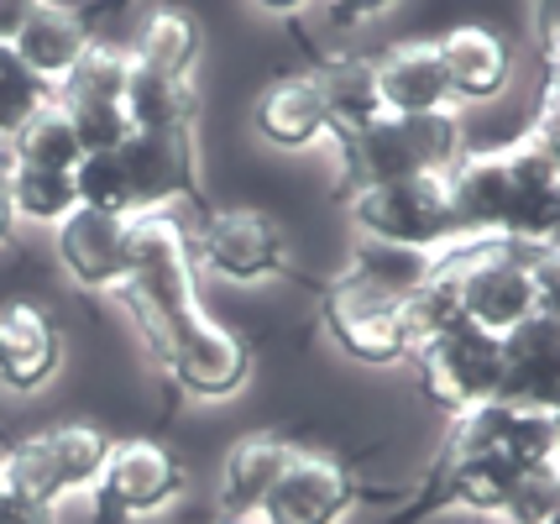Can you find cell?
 Instances as JSON below:
<instances>
[{
	"instance_id": "obj_31",
	"label": "cell",
	"mask_w": 560,
	"mask_h": 524,
	"mask_svg": "<svg viewBox=\"0 0 560 524\" xmlns=\"http://www.w3.org/2000/svg\"><path fill=\"white\" fill-rule=\"evenodd\" d=\"M539 101H560V43H539Z\"/></svg>"
},
{
	"instance_id": "obj_24",
	"label": "cell",
	"mask_w": 560,
	"mask_h": 524,
	"mask_svg": "<svg viewBox=\"0 0 560 524\" xmlns=\"http://www.w3.org/2000/svg\"><path fill=\"white\" fill-rule=\"evenodd\" d=\"M5 158L11 163H26V168H52V174H73L79 168V158H84V142H79V131H73L69 110L58 101H48L32 121L5 142Z\"/></svg>"
},
{
	"instance_id": "obj_40",
	"label": "cell",
	"mask_w": 560,
	"mask_h": 524,
	"mask_svg": "<svg viewBox=\"0 0 560 524\" xmlns=\"http://www.w3.org/2000/svg\"><path fill=\"white\" fill-rule=\"evenodd\" d=\"M0 446H5V441H0Z\"/></svg>"
},
{
	"instance_id": "obj_34",
	"label": "cell",
	"mask_w": 560,
	"mask_h": 524,
	"mask_svg": "<svg viewBox=\"0 0 560 524\" xmlns=\"http://www.w3.org/2000/svg\"><path fill=\"white\" fill-rule=\"evenodd\" d=\"M535 32L539 43H560V0H535Z\"/></svg>"
},
{
	"instance_id": "obj_23",
	"label": "cell",
	"mask_w": 560,
	"mask_h": 524,
	"mask_svg": "<svg viewBox=\"0 0 560 524\" xmlns=\"http://www.w3.org/2000/svg\"><path fill=\"white\" fill-rule=\"evenodd\" d=\"M131 63L137 69H152V74H178L195 79V63L205 53V32H199V16L189 5H158L142 22L137 43H131Z\"/></svg>"
},
{
	"instance_id": "obj_36",
	"label": "cell",
	"mask_w": 560,
	"mask_h": 524,
	"mask_svg": "<svg viewBox=\"0 0 560 524\" xmlns=\"http://www.w3.org/2000/svg\"><path fill=\"white\" fill-rule=\"evenodd\" d=\"M257 11H268V16H293V11H304L310 0H252Z\"/></svg>"
},
{
	"instance_id": "obj_14",
	"label": "cell",
	"mask_w": 560,
	"mask_h": 524,
	"mask_svg": "<svg viewBox=\"0 0 560 524\" xmlns=\"http://www.w3.org/2000/svg\"><path fill=\"white\" fill-rule=\"evenodd\" d=\"M63 373V330L43 304L5 300L0 304V394L32 399L52 388Z\"/></svg>"
},
{
	"instance_id": "obj_32",
	"label": "cell",
	"mask_w": 560,
	"mask_h": 524,
	"mask_svg": "<svg viewBox=\"0 0 560 524\" xmlns=\"http://www.w3.org/2000/svg\"><path fill=\"white\" fill-rule=\"evenodd\" d=\"M32 11H37V0H0V43H16L22 37Z\"/></svg>"
},
{
	"instance_id": "obj_18",
	"label": "cell",
	"mask_w": 560,
	"mask_h": 524,
	"mask_svg": "<svg viewBox=\"0 0 560 524\" xmlns=\"http://www.w3.org/2000/svg\"><path fill=\"white\" fill-rule=\"evenodd\" d=\"M315 90L325 105L330 142L357 137L362 126L383 116V90H377V58L372 53H330L315 69Z\"/></svg>"
},
{
	"instance_id": "obj_30",
	"label": "cell",
	"mask_w": 560,
	"mask_h": 524,
	"mask_svg": "<svg viewBox=\"0 0 560 524\" xmlns=\"http://www.w3.org/2000/svg\"><path fill=\"white\" fill-rule=\"evenodd\" d=\"M0 524H58V509L37 499H22L11 488H0Z\"/></svg>"
},
{
	"instance_id": "obj_39",
	"label": "cell",
	"mask_w": 560,
	"mask_h": 524,
	"mask_svg": "<svg viewBox=\"0 0 560 524\" xmlns=\"http://www.w3.org/2000/svg\"><path fill=\"white\" fill-rule=\"evenodd\" d=\"M110 5H121V0H110Z\"/></svg>"
},
{
	"instance_id": "obj_28",
	"label": "cell",
	"mask_w": 560,
	"mask_h": 524,
	"mask_svg": "<svg viewBox=\"0 0 560 524\" xmlns=\"http://www.w3.org/2000/svg\"><path fill=\"white\" fill-rule=\"evenodd\" d=\"M524 263H529V283H535V315L560 321V247L524 252Z\"/></svg>"
},
{
	"instance_id": "obj_35",
	"label": "cell",
	"mask_w": 560,
	"mask_h": 524,
	"mask_svg": "<svg viewBox=\"0 0 560 524\" xmlns=\"http://www.w3.org/2000/svg\"><path fill=\"white\" fill-rule=\"evenodd\" d=\"M11 231H16V210H11V195H5V174H0V247L11 242Z\"/></svg>"
},
{
	"instance_id": "obj_21",
	"label": "cell",
	"mask_w": 560,
	"mask_h": 524,
	"mask_svg": "<svg viewBox=\"0 0 560 524\" xmlns=\"http://www.w3.org/2000/svg\"><path fill=\"white\" fill-rule=\"evenodd\" d=\"M252 126H257V137L278 152H304V148H315L319 137H330L315 74L272 79L268 90L257 95V105H252Z\"/></svg>"
},
{
	"instance_id": "obj_27",
	"label": "cell",
	"mask_w": 560,
	"mask_h": 524,
	"mask_svg": "<svg viewBox=\"0 0 560 524\" xmlns=\"http://www.w3.org/2000/svg\"><path fill=\"white\" fill-rule=\"evenodd\" d=\"M498 520L509 524H560V462H539L513 477L509 503Z\"/></svg>"
},
{
	"instance_id": "obj_4",
	"label": "cell",
	"mask_w": 560,
	"mask_h": 524,
	"mask_svg": "<svg viewBox=\"0 0 560 524\" xmlns=\"http://www.w3.org/2000/svg\"><path fill=\"white\" fill-rule=\"evenodd\" d=\"M346 216L366 231L372 247L415 252V257H440L462 242L456 205H451V174H419L398 184H372L346 200Z\"/></svg>"
},
{
	"instance_id": "obj_26",
	"label": "cell",
	"mask_w": 560,
	"mask_h": 524,
	"mask_svg": "<svg viewBox=\"0 0 560 524\" xmlns=\"http://www.w3.org/2000/svg\"><path fill=\"white\" fill-rule=\"evenodd\" d=\"M48 101H52V84H43L32 74L11 43H0V142H11Z\"/></svg>"
},
{
	"instance_id": "obj_15",
	"label": "cell",
	"mask_w": 560,
	"mask_h": 524,
	"mask_svg": "<svg viewBox=\"0 0 560 524\" xmlns=\"http://www.w3.org/2000/svg\"><path fill=\"white\" fill-rule=\"evenodd\" d=\"M498 399L513 409H560V321L556 315H529V321L503 336V383Z\"/></svg>"
},
{
	"instance_id": "obj_3",
	"label": "cell",
	"mask_w": 560,
	"mask_h": 524,
	"mask_svg": "<svg viewBox=\"0 0 560 524\" xmlns=\"http://www.w3.org/2000/svg\"><path fill=\"white\" fill-rule=\"evenodd\" d=\"M105 456H110V435L100 424H43L22 441L0 446V488L48 503V509H63L69 499H84L100 482Z\"/></svg>"
},
{
	"instance_id": "obj_9",
	"label": "cell",
	"mask_w": 560,
	"mask_h": 524,
	"mask_svg": "<svg viewBox=\"0 0 560 524\" xmlns=\"http://www.w3.org/2000/svg\"><path fill=\"white\" fill-rule=\"evenodd\" d=\"M415 373L424 399L445 409L451 420H462L471 409L498 399V383H503V336L477 330V325H456L435 341L415 347Z\"/></svg>"
},
{
	"instance_id": "obj_1",
	"label": "cell",
	"mask_w": 560,
	"mask_h": 524,
	"mask_svg": "<svg viewBox=\"0 0 560 524\" xmlns=\"http://www.w3.org/2000/svg\"><path fill=\"white\" fill-rule=\"evenodd\" d=\"M116 300L126 304L158 368L184 399L225 404L252 383V347L199 300L195 247L178 216L131 221V257Z\"/></svg>"
},
{
	"instance_id": "obj_37",
	"label": "cell",
	"mask_w": 560,
	"mask_h": 524,
	"mask_svg": "<svg viewBox=\"0 0 560 524\" xmlns=\"http://www.w3.org/2000/svg\"><path fill=\"white\" fill-rule=\"evenodd\" d=\"M210 524H257V520H246V514H215Z\"/></svg>"
},
{
	"instance_id": "obj_19",
	"label": "cell",
	"mask_w": 560,
	"mask_h": 524,
	"mask_svg": "<svg viewBox=\"0 0 560 524\" xmlns=\"http://www.w3.org/2000/svg\"><path fill=\"white\" fill-rule=\"evenodd\" d=\"M90 43H95V26H90V16L79 5H69V0H37L32 22L22 26V37L11 48H16V58L43 84L58 90V79L79 63V53L90 48Z\"/></svg>"
},
{
	"instance_id": "obj_25",
	"label": "cell",
	"mask_w": 560,
	"mask_h": 524,
	"mask_svg": "<svg viewBox=\"0 0 560 524\" xmlns=\"http://www.w3.org/2000/svg\"><path fill=\"white\" fill-rule=\"evenodd\" d=\"M0 174H5V195H11V210H16V225H58L69 210H79V195H73V174H52V168H26V163H11L0 158Z\"/></svg>"
},
{
	"instance_id": "obj_29",
	"label": "cell",
	"mask_w": 560,
	"mask_h": 524,
	"mask_svg": "<svg viewBox=\"0 0 560 524\" xmlns=\"http://www.w3.org/2000/svg\"><path fill=\"white\" fill-rule=\"evenodd\" d=\"M524 137L535 142L539 158H545V163L560 174V101H539L535 121H529V131H524Z\"/></svg>"
},
{
	"instance_id": "obj_17",
	"label": "cell",
	"mask_w": 560,
	"mask_h": 524,
	"mask_svg": "<svg viewBox=\"0 0 560 524\" xmlns=\"http://www.w3.org/2000/svg\"><path fill=\"white\" fill-rule=\"evenodd\" d=\"M293 456V441L272 435V430H246L231 446L220 451V473H215V503L220 514H246L257 520L262 499L272 493V482L283 477Z\"/></svg>"
},
{
	"instance_id": "obj_38",
	"label": "cell",
	"mask_w": 560,
	"mask_h": 524,
	"mask_svg": "<svg viewBox=\"0 0 560 524\" xmlns=\"http://www.w3.org/2000/svg\"><path fill=\"white\" fill-rule=\"evenodd\" d=\"M550 420H556V446H560V409H556V415H550Z\"/></svg>"
},
{
	"instance_id": "obj_16",
	"label": "cell",
	"mask_w": 560,
	"mask_h": 524,
	"mask_svg": "<svg viewBox=\"0 0 560 524\" xmlns=\"http://www.w3.org/2000/svg\"><path fill=\"white\" fill-rule=\"evenodd\" d=\"M435 53L445 63V84L456 105H488L513 84L509 43L482 22H456L445 37H435Z\"/></svg>"
},
{
	"instance_id": "obj_22",
	"label": "cell",
	"mask_w": 560,
	"mask_h": 524,
	"mask_svg": "<svg viewBox=\"0 0 560 524\" xmlns=\"http://www.w3.org/2000/svg\"><path fill=\"white\" fill-rule=\"evenodd\" d=\"M199 84L178 74H152V69H137L131 63V79H126V116H131V131H195L199 126Z\"/></svg>"
},
{
	"instance_id": "obj_11",
	"label": "cell",
	"mask_w": 560,
	"mask_h": 524,
	"mask_svg": "<svg viewBox=\"0 0 560 524\" xmlns=\"http://www.w3.org/2000/svg\"><path fill=\"white\" fill-rule=\"evenodd\" d=\"M126 178V210L137 216H178V205H199V148L195 131H131L116 148Z\"/></svg>"
},
{
	"instance_id": "obj_12",
	"label": "cell",
	"mask_w": 560,
	"mask_h": 524,
	"mask_svg": "<svg viewBox=\"0 0 560 524\" xmlns=\"http://www.w3.org/2000/svg\"><path fill=\"white\" fill-rule=\"evenodd\" d=\"M357 503H362V482L351 477L346 462L293 446L283 477L257 509V524H346Z\"/></svg>"
},
{
	"instance_id": "obj_2",
	"label": "cell",
	"mask_w": 560,
	"mask_h": 524,
	"mask_svg": "<svg viewBox=\"0 0 560 524\" xmlns=\"http://www.w3.org/2000/svg\"><path fill=\"white\" fill-rule=\"evenodd\" d=\"M341 152V200L372 184H398L419 174H451L466 158V131L456 110H430V116H393L383 110L357 137L336 142Z\"/></svg>"
},
{
	"instance_id": "obj_7",
	"label": "cell",
	"mask_w": 560,
	"mask_h": 524,
	"mask_svg": "<svg viewBox=\"0 0 560 524\" xmlns=\"http://www.w3.org/2000/svg\"><path fill=\"white\" fill-rule=\"evenodd\" d=\"M456 283L462 315L477 330L509 336L535 315V283H529V263L518 247L503 242H456L435 257Z\"/></svg>"
},
{
	"instance_id": "obj_33",
	"label": "cell",
	"mask_w": 560,
	"mask_h": 524,
	"mask_svg": "<svg viewBox=\"0 0 560 524\" xmlns=\"http://www.w3.org/2000/svg\"><path fill=\"white\" fill-rule=\"evenodd\" d=\"M336 5V22L341 26H357L366 22V16H383V11H393L398 0H330Z\"/></svg>"
},
{
	"instance_id": "obj_10",
	"label": "cell",
	"mask_w": 560,
	"mask_h": 524,
	"mask_svg": "<svg viewBox=\"0 0 560 524\" xmlns=\"http://www.w3.org/2000/svg\"><path fill=\"white\" fill-rule=\"evenodd\" d=\"M126 79H131V53L116 48V43H90L79 53L69 74L58 79L52 101L69 110L73 131L84 152H100V148H121L131 137V116H126Z\"/></svg>"
},
{
	"instance_id": "obj_5",
	"label": "cell",
	"mask_w": 560,
	"mask_h": 524,
	"mask_svg": "<svg viewBox=\"0 0 560 524\" xmlns=\"http://www.w3.org/2000/svg\"><path fill=\"white\" fill-rule=\"evenodd\" d=\"M319 325L336 341V351H346L362 368H398L409 362V325H404V294L377 283L362 268H346L325 283L319 300Z\"/></svg>"
},
{
	"instance_id": "obj_8",
	"label": "cell",
	"mask_w": 560,
	"mask_h": 524,
	"mask_svg": "<svg viewBox=\"0 0 560 524\" xmlns=\"http://www.w3.org/2000/svg\"><path fill=\"white\" fill-rule=\"evenodd\" d=\"M189 247H195V268L242 289L289 273V231L252 205H220V210L205 205L199 225L189 231Z\"/></svg>"
},
{
	"instance_id": "obj_20",
	"label": "cell",
	"mask_w": 560,
	"mask_h": 524,
	"mask_svg": "<svg viewBox=\"0 0 560 524\" xmlns=\"http://www.w3.org/2000/svg\"><path fill=\"white\" fill-rule=\"evenodd\" d=\"M377 90H383V110L393 116L456 110L435 43H398V48L377 53Z\"/></svg>"
},
{
	"instance_id": "obj_6",
	"label": "cell",
	"mask_w": 560,
	"mask_h": 524,
	"mask_svg": "<svg viewBox=\"0 0 560 524\" xmlns=\"http://www.w3.org/2000/svg\"><path fill=\"white\" fill-rule=\"evenodd\" d=\"M189 488V467L178 462V451L152 441V435H126L110 441L105 473L84 493L95 509V524H142L168 514Z\"/></svg>"
},
{
	"instance_id": "obj_13",
	"label": "cell",
	"mask_w": 560,
	"mask_h": 524,
	"mask_svg": "<svg viewBox=\"0 0 560 524\" xmlns=\"http://www.w3.org/2000/svg\"><path fill=\"white\" fill-rule=\"evenodd\" d=\"M52 257L84 294H116L131 257V221L79 205L52 225Z\"/></svg>"
}]
</instances>
